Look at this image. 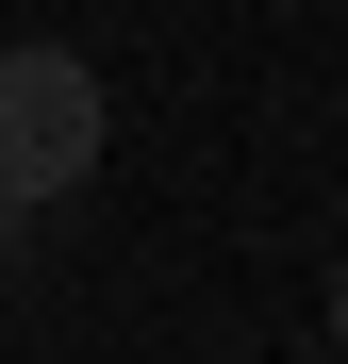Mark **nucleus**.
Here are the masks:
<instances>
[{
  "mask_svg": "<svg viewBox=\"0 0 348 364\" xmlns=\"http://www.w3.org/2000/svg\"><path fill=\"white\" fill-rule=\"evenodd\" d=\"M100 133H116V100L83 50H0V199L50 215V199H83L100 182Z\"/></svg>",
  "mask_w": 348,
  "mask_h": 364,
  "instance_id": "nucleus-1",
  "label": "nucleus"
},
{
  "mask_svg": "<svg viewBox=\"0 0 348 364\" xmlns=\"http://www.w3.org/2000/svg\"><path fill=\"white\" fill-rule=\"evenodd\" d=\"M33 249H50V232H33V215H17V199H0V265H33Z\"/></svg>",
  "mask_w": 348,
  "mask_h": 364,
  "instance_id": "nucleus-2",
  "label": "nucleus"
},
{
  "mask_svg": "<svg viewBox=\"0 0 348 364\" xmlns=\"http://www.w3.org/2000/svg\"><path fill=\"white\" fill-rule=\"evenodd\" d=\"M332 348H348V249H332Z\"/></svg>",
  "mask_w": 348,
  "mask_h": 364,
  "instance_id": "nucleus-3",
  "label": "nucleus"
}]
</instances>
